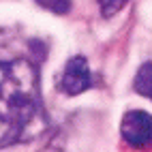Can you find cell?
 Masks as SVG:
<instances>
[{"mask_svg":"<svg viewBox=\"0 0 152 152\" xmlns=\"http://www.w3.org/2000/svg\"><path fill=\"white\" fill-rule=\"evenodd\" d=\"M45 122L34 64L24 58L0 62V148L34 139Z\"/></svg>","mask_w":152,"mask_h":152,"instance_id":"1","label":"cell"},{"mask_svg":"<svg viewBox=\"0 0 152 152\" xmlns=\"http://www.w3.org/2000/svg\"><path fill=\"white\" fill-rule=\"evenodd\" d=\"M133 88L137 94L152 101V62H144L139 66V71L135 73V79H133Z\"/></svg>","mask_w":152,"mask_h":152,"instance_id":"4","label":"cell"},{"mask_svg":"<svg viewBox=\"0 0 152 152\" xmlns=\"http://www.w3.org/2000/svg\"><path fill=\"white\" fill-rule=\"evenodd\" d=\"M34 2L56 15H64L71 11V0H34Z\"/></svg>","mask_w":152,"mask_h":152,"instance_id":"5","label":"cell"},{"mask_svg":"<svg viewBox=\"0 0 152 152\" xmlns=\"http://www.w3.org/2000/svg\"><path fill=\"white\" fill-rule=\"evenodd\" d=\"M96 2L101 7L103 17H111V15H116L120 9H124V4L129 2V0H96Z\"/></svg>","mask_w":152,"mask_h":152,"instance_id":"6","label":"cell"},{"mask_svg":"<svg viewBox=\"0 0 152 152\" xmlns=\"http://www.w3.org/2000/svg\"><path fill=\"white\" fill-rule=\"evenodd\" d=\"M56 88L64 96H77V94L86 92V90L94 88V77H92V71L88 66V60L84 56L69 58L62 73L58 77Z\"/></svg>","mask_w":152,"mask_h":152,"instance_id":"2","label":"cell"},{"mask_svg":"<svg viewBox=\"0 0 152 152\" xmlns=\"http://www.w3.org/2000/svg\"><path fill=\"white\" fill-rule=\"evenodd\" d=\"M120 135L129 146L137 150L152 148V116L144 109H131L122 116Z\"/></svg>","mask_w":152,"mask_h":152,"instance_id":"3","label":"cell"}]
</instances>
